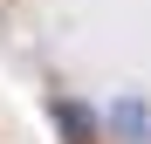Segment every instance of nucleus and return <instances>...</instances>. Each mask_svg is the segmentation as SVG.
Returning a JSON list of instances; mask_svg holds the SVG:
<instances>
[{"mask_svg": "<svg viewBox=\"0 0 151 144\" xmlns=\"http://www.w3.org/2000/svg\"><path fill=\"white\" fill-rule=\"evenodd\" d=\"M110 117H117V130H124V137H137V144H151V117H144V103H137V96H124V103H117Z\"/></svg>", "mask_w": 151, "mask_h": 144, "instance_id": "1", "label": "nucleus"}, {"mask_svg": "<svg viewBox=\"0 0 151 144\" xmlns=\"http://www.w3.org/2000/svg\"><path fill=\"white\" fill-rule=\"evenodd\" d=\"M55 117H62V130H69V144H96V137H89V117L76 110V103H55Z\"/></svg>", "mask_w": 151, "mask_h": 144, "instance_id": "2", "label": "nucleus"}]
</instances>
